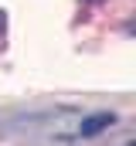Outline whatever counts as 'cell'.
I'll return each instance as SVG.
<instances>
[{
  "instance_id": "1",
  "label": "cell",
  "mask_w": 136,
  "mask_h": 146,
  "mask_svg": "<svg viewBox=\"0 0 136 146\" xmlns=\"http://www.w3.org/2000/svg\"><path fill=\"white\" fill-rule=\"evenodd\" d=\"M112 122H116V112H95V115H85L82 126H78V136H82V139L99 136V133H105Z\"/></svg>"
},
{
  "instance_id": "2",
  "label": "cell",
  "mask_w": 136,
  "mask_h": 146,
  "mask_svg": "<svg viewBox=\"0 0 136 146\" xmlns=\"http://www.w3.org/2000/svg\"><path fill=\"white\" fill-rule=\"evenodd\" d=\"M3 31H7V14L0 10V34H3Z\"/></svg>"
},
{
  "instance_id": "3",
  "label": "cell",
  "mask_w": 136,
  "mask_h": 146,
  "mask_svg": "<svg viewBox=\"0 0 136 146\" xmlns=\"http://www.w3.org/2000/svg\"><path fill=\"white\" fill-rule=\"evenodd\" d=\"M126 146H136V139H129V143H126Z\"/></svg>"
},
{
  "instance_id": "4",
  "label": "cell",
  "mask_w": 136,
  "mask_h": 146,
  "mask_svg": "<svg viewBox=\"0 0 136 146\" xmlns=\"http://www.w3.org/2000/svg\"><path fill=\"white\" fill-rule=\"evenodd\" d=\"M89 3H102V0H89Z\"/></svg>"
}]
</instances>
